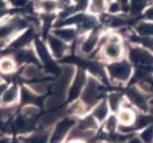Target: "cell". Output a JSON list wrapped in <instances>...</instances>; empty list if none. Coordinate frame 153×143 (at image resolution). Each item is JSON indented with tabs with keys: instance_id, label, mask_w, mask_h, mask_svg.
<instances>
[{
	"instance_id": "52a82bcc",
	"label": "cell",
	"mask_w": 153,
	"mask_h": 143,
	"mask_svg": "<svg viewBox=\"0 0 153 143\" xmlns=\"http://www.w3.org/2000/svg\"><path fill=\"white\" fill-rule=\"evenodd\" d=\"M48 42H49L50 49L52 50L53 54L57 58H61L65 54V46L61 39H59L56 36H49L48 37Z\"/></svg>"
},
{
	"instance_id": "ffe728a7",
	"label": "cell",
	"mask_w": 153,
	"mask_h": 143,
	"mask_svg": "<svg viewBox=\"0 0 153 143\" xmlns=\"http://www.w3.org/2000/svg\"><path fill=\"white\" fill-rule=\"evenodd\" d=\"M13 69H15V63H13L11 59L4 58L0 61V70H1V72L10 73V72H12Z\"/></svg>"
},
{
	"instance_id": "d6a6232c",
	"label": "cell",
	"mask_w": 153,
	"mask_h": 143,
	"mask_svg": "<svg viewBox=\"0 0 153 143\" xmlns=\"http://www.w3.org/2000/svg\"><path fill=\"white\" fill-rule=\"evenodd\" d=\"M120 10V4L119 2H113V4H110V7H109V11L110 12H118Z\"/></svg>"
},
{
	"instance_id": "484cf974",
	"label": "cell",
	"mask_w": 153,
	"mask_h": 143,
	"mask_svg": "<svg viewBox=\"0 0 153 143\" xmlns=\"http://www.w3.org/2000/svg\"><path fill=\"white\" fill-rule=\"evenodd\" d=\"M25 143H47V136L45 134H36L25 140Z\"/></svg>"
},
{
	"instance_id": "7bdbcfd3",
	"label": "cell",
	"mask_w": 153,
	"mask_h": 143,
	"mask_svg": "<svg viewBox=\"0 0 153 143\" xmlns=\"http://www.w3.org/2000/svg\"><path fill=\"white\" fill-rule=\"evenodd\" d=\"M71 143H81V142H76V141H74V142H71Z\"/></svg>"
},
{
	"instance_id": "ba28073f",
	"label": "cell",
	"mask_w": 153,
	"mask_h": 143,
	"mask_svg": "<svg viewBox=\"0 0 153 143\" xmlns=\"http://www.w3.org/2000/svg\"><path fill=\"white\" fill-rule=\"evenodd\" d=\"M122 48L119 43H108L104 48V54L109 59H118L121 56Z\"/></svg>"
},
{
	"instance_id": "e575fe53",
	"label": "cell",
	"mask_w": 153,
	"mask_h": 143,
	"mask_svg": "<svg viewBox=\"0 0 153 143\" xmlns=\"http://www.w3.org/2000/svg\"><path fill=\"white\" fill-rule=\"evenodd\" d=\"M144 17H146V19L153 20V6L152 7H150L149 9L146 10V13H144Z\"/></svg>"
},
{
	"instance_id": "44dd1931",
	"label": "cell",
	"mask_w": 153,
	"mask_h": 143,
	"mask_svg": "<svg viewBox=\"0 0 153 143\" xmlns=\"http://www.w3.org/2000/svg\"><path fill=\"white\" fill-rule=\"evenodd\" d=\"M15 31L17 30H16L15 27L11 24V22L6 23V24L0 27V39H6L8 37H10Z\"/></svg>"
},
{
	"instance_id": "8fae6325",
	"label": "cell",
	"mask_w": 153,
	"mask_h": 143,
	"mask_svg": "<svg viewBox=\"0 0 153 143\" xmlns=\"http://www.w3.org/2000/svg\"><path fill=\"white\" fill-rule=\"evenodd\" d=\"M22 74L23 77L27 78V79H40V78L43 77V73H42L41 70L39 69L37 66L32 64V63H30L29 66H27L23 69Z\"/></svg>"
},
{
	"instance_id": "4dcf8cb0",
	"label": "cell",
	"mask_w": 153,
	"mask_h": 143,
	"mask_svg": "<svg viewBox=\"0 0 153 143\" xmlns=\"http://www.w3.org/2000/svg\"><path fill=\"white\" fill-rule=\"evenodd\" d=\"M115 127H117V119L114 116H110L107 122V129L110 132H112L115 129Z\"/></svg>"
},
{
	"instance_id": "4316f807",
	"label": "cell",
	"mask_w": 153,
	"mask_h": 143,
	"mask_svg": "<svg viewBox=\"0 0 153 143\" xmlns=\"http://www.w3.org/2000/svg\"><path fill=\"white\" fill-rule=\"evenodd\" d=\"M31 89L32 91L38 94H43L47 91V84L43 82H37V83H32L31 84Z\"/></svg>"
},
{
	"instance_id": "cb8c5ba5",
	"label": "cell",
	"mask_w": 153,
	"mask_h": 143,
	"mask_svg": "<svg viewBox=\"0 0 153 143\" xmlns=\"http://www.w3.org/2000/svg\"><path fill=\"white\" fill-rule=\"evenodd\" d=\"M40 6L46 12H52L57 9L58 2L54 0H42L40 2Z\"/></svg>"
},
{
	"instance_id": "5bb4252c",
	"label": "cell",
	"mask_w": 153,
	"mask_h": 143,
	"mask_svg": "<svg viewBox=\"0 0 153 143\" xmlns=\"http://www.w3.org/2000/svg\"><path fill=\"white\" fill-rule=\"evenodd\" d=\"M54 33H56V37H58L61 40H65V41H71L76 37V31L73 30V29H69V28L58 29Z\"/></svg>"
},
{
	"instance_id": "60d3db41",
	"label": "cell",
	"mask_w": 153,
	"mask_h": 143,
	"mask_svg": "<svg viewBox=\"0 0 153 143\" xmlns=\"http://www.w3.org/2000/svg\"><path fill=\"white\" fill-rule=\"evenodd\" d=\"M118 1H119V4H124L128 2V0H118Z\"/></svg>"
},
{
	"instance_id": "d590c367",
	"label": "cell",
	"mask_w": 153,
	"mask_h": 143,
	"mask_svg": "<svg viewBox=\"0 0 153 143\" xmlns=\"http://www.w3.org/2000/svg\"><path fill=\"white\" fill-rule=\"evenodd\" d=\"M6 90H7V84H6V83H1V84H0V99L2 98Z\"/></svg>"
},
{
	"instance_id": "5b68a950",
	"label": "cell",
	"mask_w": 153,
	"mask_h": 143,
	"mask_svg": "<svg viewBox=\"0 0 153 143\" xmlns=\"http://www.w3.org/2000/svg\"><path fill=\"white\" fill-rule=\"evenodd\" d=\"M84 85H85V76H84V73L82 71H80V72H78L76 79H74V81H73L72 85L70 88V91H69L70 100H72V99L76 98L80 94Z\"/></svg>"
},
{
	"instance_id": "9a60e30c",
	"label": "cell",
	"mask_w": 153,
	"mask_h": 143,
	"mask_svg": "<svg viewBox=\"0 0 153 143\" xmlns=\"http://www.w3.org/2000/svg\"><path fill=\"white\" fill-rule=\"evenodd\" d=\"M17 96H18V88L16 85H12L8 90L4 91L1 100L4 103H12L17 99Z\"/></svg>"
},
{
	"instance_id": "ab89813d",
	"label": "cell",
	"mask_w": 153,
	"mask_h": 143,
	"mask_svg": "<svg viewBox=\"0 0 153 143\" xmlns=\"http://www.w3.org/2000/svg\"><path fill=\"white\" fill-rule=\"evenodd\" d=\"M0 143H9L7 139H0Z\"/></svg>"
},
{
	"instance_id": "3957f363",
	"label": "cell",
	"mask_w": 153,
	"mask_h": 143,
	"mask_svg": "<svg viewBox=\"0 0 153 143\" xmlns=\"http://www.w3.org/2000/svg\"><path fill=\"white\" fill-rule=\"evenodd\" d=\"M109 72L111 77L118 81H126L131 74V66L129 62L120 61L109 66Z\"/></svg>"
},
{
	"instance_id": "8992f818",
	"label": "cell",
	"mask_w": 153,
	"mask_h": 143,
	"mask_svg": "<svg viewBox=\"0 0 153 143\" xmlns=\"http://www.w3.org/2000/svg\"><path fill=\"white\" fill-rule=\"evenodd\" d=\"M128 97L132 101V103L135 104L140 109H146V97L144 96V93H142L141 91L137 90L135 88H131L128 90Z\"/></svg>"
},
{
	"instance_id": "7a4b0ae2",
	"label": "cell",
	"mask_w": 153,
	"mask_h": 143,
	"mask_svg": "<svg viewBox=\"0 0 153 143\" xmlns=\"http://www.w3.org/2000/svg\"><path fill=\"white\" fill-rule=\"evenodd\" d=\"M130 58L134 64L146 69L153 64V56L149 51L141 48H133L130 52Z\"/></svg>"
},
{
	"instance_id": "d4e9b609",
	"label": "cell",
	"mask_w": 153,
	"mask_h": 143,
	"mask_svg": "<svg viewBox=\"0 0 153 143\" xmlns=\"http://www.w3.org/2000/svg\"><path fill=\"white\" fill-rule=\"evenodd\" d=\"M39 113V109L35 105H28L26 108L23 109V116L28 118V119H31V118H33L36 116L37 114Z\"/></svg>"
},
{
	"instance_id": "83f0119b",
	"label": "cell",
	"mask_w": 153,
	"mask_h": 143,
	"mask_svg": "<svg viewBox=\"0 0 153 143\" xmlns=\"http://www.w3.org/2000/svg\"><path fill=\"white\" fill-rule=\"evenodd\" d=\"M141 138L146 143L152 142L153 141V127H150V128L146 129L144 131L142 132Z\"/></svg>"
},
{
	"instance_id": "f546056e",
	"label": "cell",
	"mask_w": 153,
	"mask_h": 143,
	"mask_svg": "<svg viewBox=\"0 0 153 143\" xmlns=\"http://www.w3.org/2000/svg\"><path fill=\"white\" fill-rule=\"evenodd\" d=\"M36 100L35 96L30 92V91H28V90H22V101L23 102H26V103H31V102H33Z\"/></svg>"
},
{
	"instance_id": "1f68e13d",
	"label": "cell",
	"mask_w": 153,
	"mask_h": 143,
	"mask_svg": "<svg viewBox=\"0 0 153 143\" xmlns=\"http://www.w3.org/2000/svg\"><path fill=\"white\" fill-rule=\"evenodd\" d=\"M76 2V9H84L88 4V0H74Z\"/></svg>"
},
{
	"instance_id": "9c48e42d",
	"label": "cell",
	"mask_w": 153,
	"mask_h": 143,
	"mask_svg": "<svg viewBox=\"0 0 153 143\" xmlns=\"http://www.w3.org/2000/svg\"><path fill=\"white\" fill-rule=\"evenodd\" d=\"M97 42H98V35L94 32V33L89 36L88 38L82 42V44H81V51L87 54L90 53L94 49V47L97 46Z\"/></svg>"
},
{
	"instance_id": "d6986e66",
	"label": "cell",
	"mask_w": 153,
	"mask_h": 143,
	"mask_svg": "<svg viewBox=\"0 0 153 143\" xmlns=\"http://www.w3.org/2000/svg\"><path fill=\"white\" fill-rule=\"evenodd\" d=\"M122 101V96L120 93H111L109 96V105L112 111H117Z\"/></svg>"
},
{
	"instance_id": "30bf717a",
	"label": "cell",
	"mask_w": 153,
	"mask_h": 143,
	"mask_svg": "<svg viewBox=\"0 0 153 143\" xmlns=\"http://www.w3.org/2000/svg\"><path fill=\"white\" fill-rule=\"evenodd\" d=\"M31 128H32V122L26 116H18L13 122V129L18 132L28 131Z\"/></svg>"
},
{
	"instance_id": "7c38bea8",
	"label": "cell",
	"mask_w": 153,
	"mask_h": 143,
	"mask_svg": "<svg viewBox=\"0 0 153 143\" xmlns=\"http://www.w3.org/2000/svg\"><path fill=\"white\" fill-rule=\"evenodd\" d=\"M62 111L63 110H57V111L45 114L41 119V125H43V127H49L51 124H53L56 121L59 120L62 116V113H63Z\"/></svg>"
},
{
	"instance_id": "277c9868",
	"label": "cell",
	"mask_w": 153,
	"mask_h": 143,
	"mask_svg": "<svg viewBox=\"0 0 153 143\" xmlns=\"http://www.w3.org/2000/svg\"><path fill=\"white\" fill-rule=\"evenodd\" d=\"M72 125V121L69 119H63L58 123L57 128L54 130L53 134L51 136L50 143H59L63 139V136H65V133L68 132V130L70 129V127Z\"/></svg>"
},
{
	"instance_id": "4fadbf2b",
	"label": "cell",
	"mask_w": 153,
	"mask_h": 143,
	"mask_svg": "<svg viewBox=\"0 0 153 143\" xmlns=\"http://www.w3.org/2000/svg\"><path fill=\"white\" fill-rule=\"evenodd\" d=\"M32 38H33V31H27V32H25L21 37H19L15 42L12 43L11 48H13V49H20V48H22V47H25L26 44L30 42Z\"/></svg>"
},
{
	"instance_id": "e0dca14e",
	"label": "cell",
	"mask_w": 153,
	"mask_h": 143,
	"mask_svg": "<svg viewBox=\"0 0 153 143\" xmlns=\"http://www.w3.org/2000/svg\"><path fill=\"white\" fill-rule=\"evenodd\" d=\"M148 0H131V13L133 16L139 15L146 8Z\"/></svg>"
},
{
	"instance_id": "7402d4cb",
	"label": "cell",
	"mask_w": 153,
	"mask_h": 143,
	"mask_svg": "<svg viewBox=\"0 0 153 143\" xmlns=\"http://www.w3.org/2000/svg\"><path fill=\"white\" fill-rule=\"evenodd\" d=\"M134 119V114L132 113V111L130 110H122L120 114H119V120L121 121V123L123 124H130Z\"/></svg>"
},
{
	"instance_id": "8d00e7d4",
	"label": "cell",
	"mask_w": 153,
	"mask_h": 143,
	"mask_svg": "<svg viewBox=\"0 0 153 143\" xmlns=\"http://www.w3.org/2000/svg\"><path fill=\"white\" fill-rule=\"evenodd\" d=\"M58 4H61L63 7H68L70 4V0H58Z\"/></svg>"
},
{
	"instance_id": "ac0fdd59",
	"label": "cell",
	"mask_w": 153,
	"mask_h": 143,
	"mask_svg": "<svg viewBox=\"0 0 153 143\" xmlns=\"http://www.w3.org/2000/svg\"><path fill=\"white\" fill-rule=\"evenodd\" d=\"M137 31L141 36H146V37L153 36V23H150V22L140 23V24H138V27H137Z\"/></svg>"
},
{
	"instance_id": "603a6c76",
	"label": "cell",
	"mask_w": 153,
	"mask_h": 143,
	"mask_svg": "<svg viewBox=\"0 0 153 143\" xmlns=\"http://www.w3.org/2000/svg\"><path fill=\"white\" fill-rule=\"evenodd\" d=\"M152 122V116H139L135 120V128L142 129L146 128V125H149Z\"/></svg>"
},
{
	"instance_id": "f35d334b",
	"label": "cell",
	"mask_w": 153,
	"mask_h": 143,
	"mask_svg": "<svg viewBox=\"0 0 153 143\" xmlns=\"http://www.w3.org/2000/svg\"><path fill=\"white\" fill-rule=\"evenodd\" d=\"M4 6H6V4H4V0H0V10H2L4 8Z\"/></svg>"
},
{
	"instance_id": "6da1fadb",
	"label": "cell",
	"mask_w": 153,
	"mask_h": 143,
	"mask_svg": "<svg viewBox=\"0 0 153 143\" xmlns=\"http://www.w3.org/2000/svg\"><path fill=\"white\" fill-rule=\"evenodd\" d=\"M101 94V87L94 79H89L87 84L84 85L82 92V101L85 104L92 105L97 102Z\"/></svg>"
},
{
	"instance_id": "f1b7e54d",
	"label": "cell",
	"mask_w": 153,
	"mask_h": 143,
	"mask_svg": "<svg viewBox=\"0 0 153 143\" xmlns=\"http://www.w3.org/2000/svg\"><path fill=\"white\" fill-rule=\"evenodd\" d=\"M104 9V0H91V10L93 12H101Z\"/></svg>"
},
{
	"instance_id": "b9f144b4",
	"label": "cell",
	"mask_w": 153,
	"mask_h": 143,
	"mask_svg": "<svg viewBox=\"0 0 153 143\" xmlns=\"http://www.w3.org/2000/svg\"><path fill=\"white\" fill-rule=\"evenodd\" d=\"M4 15H6V11H4V10H0V18Z\"/></svg>"
},
{
	"instance_id": "836d02e7",
	"label": "cell",
	"mask_w": 153,
	"mask_h": 143,
	"mask_svg": "<svg viewBox=\"0 0 153 143\" xmlns=\"http://www.w3.org/2000/svg\"><path fill=\"white\" fill-rule=\"evenodd\" d=\"M11 2L17 7H23L27 4L28 0H11Z\"/></svg>"
},
{
	"instance_id": "74e56055",
	"label": "cell",
	"mask_w": 153,
	"mask_h": 143,
	"mask_svg": "<svg viewBox=\"0 0 153 143\" xmlns=\"http://www.w3.org/2000/svg\"><path fill=\"white\" fill-rule=\"evenodd\" d=\"M128 143H142L140 140H138V139H132V140H130Z\"/></svg>"
},
{
	"instance_id": "2e32d148",
	"label": "cell",
	"mask_w": 153,
	"mask_h": 143,
	"mask_svg": "<svg viewBox=\"0 0 153 143\" xmlns=\"http://www.w3.org/2000/svg\"><path fill=\"white\" fill-rule=\"evenodd\" d=\"M108 104L107 102H104L102 101L101 103H100L96 109H94V111H93V116H96L98 120L102 121L105 119V116H108Z\"/></svg>"
}]
</instances>
